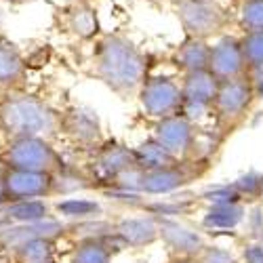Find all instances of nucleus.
Here are the masks:
<instances>
[{
    "label": "nucleus",
    "instance_id": "nucleus-1",
    "mask_svg": "<svg viewBox=\"0 0 263 263\" xmlns=\"http://www.w3.org/2000/svg\"><path fill=\"white\" fill-rule=\"evenodd\" d=\"M91 72L112 93L128 97L139 93L147 78V57L122 34H99L91 55Z\"/></svg>",
    "mask_w": 263,
    "mask_h": 263
},
{
    "label": "nucleus",
    "instance_id": "nucleus-2",
    "mask_svg": "<svg viewBox=\"0 0 263 263\" xmlns=\"http://www.w3.org/2000/svg\"><path fill=\"white\" fill-rule=\"evenodd\" d=\"M0 130L9 137L51 139L61 130V114L36 95L7 91L0 97Z\"/></svg>",
    "mask_w": 263,
    "mask_h": 263
},
{
    "label": "nucleus",
    "instance_id": "nucleus-3",
    "mask_svg": "<svg viewBox=\"0 0 263 263\" xmlns=\"http://www.w3.org/2000/svg\"><path fill=\"white\" fill-rule=\"evenodd\" d=\"M173 11L183 34L194 38H219L230 24L221 0H173Z\"/></svg>",
    "mask_w": 263,
    "mask_h": 263
},
{
    "label": "nucleus",
    "instance_id": "nucleus-4",
    "mask_svg": "<svg viewBox=\"0 0 263 263\" xmlns=\"http://www.w3.org/2000/svg\"><path fill=\"white\" fill-rule=\"evenodd\" d=\"M3 162L9 168L34 171V173H51L61 175L65 171V162L59 152L45 137H17L9 139Z\"/></svg>",
    "mask_w": 263,
    "mask_h": 263
},
{
    "label": "nucleus",
    "instance_id": "nucleus-5",
    "mask_svg": "<svg viewBox=\"0 0 263 263\" xmlns=\"http://www.w3.org/2000/svg\"><path fill=\"white\" fill-rule=\"evenodd\" d=\"M59 175L51 173H34V171H21V168H9L0 173V183H3L7 202L17 200H32V198H45V196L55 194Z\"/></svg>",
    "mask_w": 263,
    "mask_h": 263
},
{
    "label": "nucleus",
    "instance_id": "nucleus-6",
    "mask_svg": "<svg viewBox=\"0 0 263 263\" xmlns=\"http://www.w3.org/2000/svg\"><path fill=\"white\" fill-rule=\"evenodd\" d=\"M137 95L143 112L152 118H164L181 112V84L168 76H147Z\"/></svg>",
    "mask_w": 263,
    "mask_h": 263
},
{
    "label": "nucleus",
    "instance_id": "nucleus-7",
    "mask_svg": "<svg viewBox=\"0 0 263 263\" xmlns=\"http://www.w3.org/2000/svg\"><path fill=\"white\" fill-rule=\"evenodd\" d=\"M219 89V80L213 72H190L183 74L181 80V114H185L192 122L202 120L206 114H211L215 97Z\"/></svg>",
    "mask_w": 263,
    "mask_h": 263
},
{
    "label": "nucleus",
    "instance_id": "nucleus-8",
    "mask_svg": "<svg viewBox=\"0 0 263 263\" xmlns=\"http://www.w3.org/2000/svg\"><path fill=\"white\" fill-rule=\"evenodd\" d=\"M253 99H255L253 84H251L247 74L236 76V78H228V80H219L213 112L217 114L219 122L230 124V122L240 120L247 114V109L251 107Z\"/></svg>",
    "mask_w": 263,
    "mask_h": 263
},
{
    "label": "nucleus",
    "instance_id": "nucleus-9",
    "mask_svg": "<svg viewBox=\"0 0 263 263\" xmlns=\"http://www.w3.org/2000/svg\"><path fill=\"white\" fill-rule=\"evenodd\" d=\"M55 24L59 32L78 40H95L101 32L93 3H63L55 11Z\"/></svg>",
    "mask_w": 263,
    "mask_h": 263
},
{
    "label": "nucleus",
    "instance_id": "nucleus-10",
    "mask_svg": "<svg viewBox=\"0 0 263 263\" xmlns=\"http://www.w3.org/2000/svg\"><path fill=\"white\" fill-rule=\"evenodd\" d=\"M209 72H213L217 80H228L247 74V61L238 36L221 34L215 40V45H211Z\"/></svg>",
    "mask_w": 263,
    "mask_h": 263
},
{
    "label": "nucleus",
    "instance_id": "nucleus-11",
    "mask_svg": "<svg viewBox=\"0 0 263 263\" xmlns=\"http://www.w3.org/2000/svg\"><path fill=\"white\" fill-rule=\"evenodd\" d=\"M154 139L179 158L194 147V124L181 112L158 118L154 126Z\"/></svg>",
    "mask_w": 263,
    "mask_h": 263
},
{
    "label": "nucleus",
    "instance_id": "nucleus-12",
    "mask_svg": "<svg viewBox=\"0 0 263 263\" xmlns=\"http://www.w3.org/2000/svg\"><path fill=\"white\" fill-rule=\"evenodd\" d=\"M61 130L76 143L95 145L101 141V124L91 107L74 105L61 114Z\"/></svg>",
    "mask_w": 263,
    "mask_h": 263
},
{
    "label": "nucleus",
    "instance_id": "nucleus-13",
    "mask_svg": "<svg viewBox=\"0 0 263 263\" xmlns=\"http://www.w3.org/2000/svg\"><path fill=\"white\" fill-rule=\"evenodd\" d=\"M28 78V63L24 53L11 38L0 32V91H19Z\"/></svg>",
    "mask_w": 263,
    "mask_h": 263
},
{
    "label": "nucleus",
    "instance_id": "nucleus-14",
    "mask_svg": "<svg viewBox=\"0 0 263 263\" xmlns=\"http://www.w3.org/2000/svg\"><path fill=\"white\" fill-rule=\"evenodd\" d=\"M95 173L99 175L101 179H107V181H118L120 175H124L126 171L135 168L137 162H135V152L126 149L124 145L120 143H107L103 145L97 156H95Z\"/></svg>",
    "mask_w": 263,
    "mask_h": 263
},
{
    "label": "nucleus",
    "instance_id": "nucleus-15",
    "mask_svg": "<svg viewBox=\"0 0 263 263\" xmlns=\"http://www.w3.org/2000/svg\"><path fill=\"white\" fill-rule=\"evenodd\" d=\"M209 61H211V42L204 38L185 36L183 42L173 53V63L183 74L209 70Z\"/></svg>",
    "mask_w": 263,
    "mask_h": 263
},
{
    "label": "nucleus",
    "instance_id": "nucleus-16",
    "mask_svg": "<svg viewBox=\"0 0 263 263\" xmlns=\"http://www.w3.org/2000/svg\"><path fill=\"white\" fill-rule=\"evenodd\" d=\"M158 232L164 242L181 255H196L204 249V240L200 234L187 230L185 226L171 221V219H158Z\"/></svg>",
    "mask_w": 263,
    "mask_h": 263
},
{
    "label": "nucleus",
    "instance_id": "nucleus-17",
    "mask_svg": "<svg viewBox=\"0 0 263 263\" xmlns=\"http://www.w3.org/2000/svg\"><path fill=\"white\" fill-rule=\"evenodd\" d=\"M116 236L122 245L128 247H145L152 245L160 236L158 232V219L154 217H130L122 219L116 228Z\"/></svg>",
    "mask_w": 263,
    "mask_h": 263
},
{
    "label": "nucleus",
    "instance_id": "nucleus-18",
    "mask_svg": "<svg viewBox=\"0 0 263 263\" xmlns=\"http://www.w3.org/2000/svg\"><path fill=\"white\" fill-rule=\"evenodd\" d=\"M187 173L179 164H171L162 168L143 171L141 175V192L145 194H168L187 183Z\"/></svg>",
    "mask_w": 263,
    "mask_h": 263
},
{
    "label": "nucleus",
    "instance_id": "nucleus-19",
    "mask_svg": "<svg viewBox=\"0 0 263 263\" xmlns=\"http://www.w3.org/2000/svg\"><path fill=\"white\" fill-rule=\"evenodd\" d=\"M13 257L17 263H45L53 259V236H32L24 242H17Z\"/></svg>",
    "mask_w": 263,
    "mask_h": 263
},
{
    "label": "nucleus",
    "instance_id": "nucleus-20",
    "mask_svg": "<svg viewBox=\"0 0 263 263\" xmlns=\"http://www.w3.org/2000/svg\"><path fill=\"white\" fill-rule=\"evenodd\" d=\"M245 219V206L240 202H223V204H213L204 219L202 226L209 230H234L240 226Z\"/></svg>",
    "mask_w": 263,
    "mask_h": 263
},
{
    "label": "nucleus",
    "instance_id": "nucleus-21",
    "mask_svg": "<svg viewBox=\"0 0 263 263\" xmlns=\"http://www.w3.org/2000/svg\"><path fill=\"white\" fill-rule=\"evenodd\" d=\"M135 162L141 171H152V168H162V166L177 164V156L171 154L160 141L149 139V141L141 143L135 149Z\"/></svg>",
    "mask_w": 263,
    "mask_h": 263
},
{
    "label": "nucleus",
    "instance_id": "nucleus-22",
    "mask_svg": "<svg viewBox=\"0 0 263 263\" xmlns=\"http://www.w3.org/2000/svg\"><path fill=\"white\" fill-rule=\"evenodd\" d=\"M112 249L103 238H89L76 247L70 263H109Z\"/></svg>",
    "mask_w": 263,
    "mask_h": 263
},
{
    "label": "nucleus",
    "instance_id": "nucleus-23",
    "mask_svg": "<svg viewBox=\"0 0 263 263\" xmlns=\"http://www.w3.org/2000/svg\"><path fill=\"white\" fill-rule=\"evenodd\" d=\"M49 206L45 202H40L38 198L32 200H17L11 202L7 209V219L9 221H19V223H38L42 219H47Z\"/></svg>",
    "mask_w": 263,
    "mask_h": 263
},
{
    "label": "nucleus",
    "instance_id": "nucleus-24",
    "mask_svg": "<svg viewBox=\"0 0 263 263\" xmlns=\"http://www.w3.org/2000/svg\"><path fill=\"white\" fill-rule=\"evenodd\" d=\"M242 45V55L247 61V72L249 70H261L263 68V30L245 32L240 38Z\"/></svg>",
    "mask_w": 263,
    "mask_h": 263
},
{
    "label": "nucleus",
    "instance_id": "nucleus-25",
    "mask_svg": "<svg viewBox=\"0 0 263 263\" xmlns=\"http://www.w3.org/2000/svg\"><path fill=\"white\" fill-rule=\"evenodd\" d=\"M238 26L245 32L263 30V0H240Z\"/></svg>",
    "mask_w": 263,
    "mask_h": 263
},
{
    "label": "nucleus",
    "instance_id": "nucleus-26",
    "mask_svg": "<svg viewBox=\"0 0 263 263\" xmlns=\"http://www.w3.org/2000/svg\"><path fill=\"white\" fill-rule=\"evenodd\" d=\"M234 187L240 194V198L257 200L263 194V175L257 171H249L247 175H240V177L234 181Z\"/></svg>",
    "mask_w": 263,
    "mask_h": 263
},
{
    "label": "nucleus",
    "instance_id": "nucleus-27",
    "mask_svg": "<svg viewBox=\"0 0 263 263\" xmlns=\"http://www.w3.org/2000/svg\"><path fill=\"white\" fill-rule=\"evenodd\" d=\"M57 209H59V213L68 215V217H84V215L99 213V204L89 202V200H65Z\"/></svg>",
    "mask_w": 263,
    "mask_h": 263
},
{
    "label": "nucleus",
    "instance_id": "nucleus-28",
    "mask_svg": "<svg viewBox=\"0 0 263 263\" xmlns=\"http://www.w3.org/2000/svg\"><path fill=\"white\" fill-rule=\"evenodd\" d=\"M202 198H206L213 204H223V202H240V194L236 192L234 185H215L202 194Z\"/></svg>",
    "mask_w": 263,
    "mask_h": 263
},
{
    "label": "nucleus",
    "instance_id": "nucleus-29",
    "mask_svg": "<svg viewBox=\"0 0 263 263\" xmlns=\"http://www.w3.org/2000/svg\"><path fill=\"white\" fill-rule=\"evenodd\" d=\"M200 263H238L236 257L219 247H204L200 251Z\"/></svg>",
    "mask_w": 263,
    "mask_h": 263
},
{
    "label": "nucleus",
    "instance_id": "nucleus-30",
    "mask_svg": "<svg viewBox=\"0 0 263 263\" xmlns=\"http://www.w3.org/2000/svg\"><path fill=\"white\" fill-rule=\"evenodd\" d=\"M242 257L247 263H263V247L261 245H249V247H245Z\"/></svg>",
    "mask_w": 263,
    "mask_h": 263
},
{
    "label": "nucleus",
    "instance_id": "nucleus-31",
    "mask_svg": "<svg viewBox=\"0 0 263 263\" xmlns=\"http://www.w3.org/2000/svg\"><path fill=\"white\" fill-rule=\"evenodd\" d=\"M130 3H143L147 7H154V9H162L164 0H130Z\"/></svg>",
    "mask_w": 263,
    "mask_h": 263
},
{
    "label": "nucleus",
    "instance_id": "nucleus-32",
    "mask_svg": "<svg viewBox=\"0 0 263 263\" xmlns=\"http://www.w3.org/2000/svg\"><path fill=\"white\" fill-rule=\"evenodd\" d=\"M61 3H95V0H61Z\"/></svg>",
    "mask_w": 263,
    "mask_h": 263
},
{
    "label": "nucleus",
    "instance_id": "nucleus-33",
    "mask_svg": "<svg viewBox=\"0 0 263 263\" xmlns=\"http://www.w3.org/2000/svg\"><path fill=\"white\" fill-rule=\"evenodd\" d=\"M179 263H200V261H192V259H185V261H179Z\"/></svg>",
    "mask_w": 263,
    "mask_h": 263
},
{
    "label": "nucleus",
    "instance_id": "nucleus-34",
    "mask_svg": "<svg viewBox=\"0 0 263 263\" xmlns=\"http://www.w3.org/2000/svg\"><path fill=\"white\" fill-rule=\"evenodd\" d=\"M45 263H55V261H53V259H51V261H45Z\"/></svg>",
    "mask_w": 263,
    "mask_h": 263
},
{
    "label": "nucleus",
    "instance_id": "nucleus-35",
    "mask_svg": "<svg viewBox=\"0 0 263 263\" xmlns=\"http://www.w3.org/2000/svg\"><path fill=\"white\" fill-rule=\"evenodd\" d=\"M0 97H3V91H0Z\"/></svg>",
    "mask_w": 263,
    "mask_h": 263
},
{
    "label": "nucleus",
    "instance_id": "nucleus-36",
    "mask_svg": "<svg viewBox=\"0 0 263 263\" xmlns=\"http://www.w3.org/2000/svg\"><path fill=\"white\" fill-rule=\"evenodd\" d=\"M238 3H240V0H238Z\"/></svg>",
    "mask_w": 263,
    "mask_h": 263
},
{
    "label": "nucleus",
    "instance_id": "nucleus-37",
    "mask_svg": "<svg viewBox=\"0 0 263 263\" xmlns=\"http://www.w3.org/2000/svg\"><path fill=\"white\" fill-rule=\"evenodd\" d=\"M221 3H223V0H221Z\"/></svg>",
    "mask_w": 263,
    "mask_h": 263
},
{
    "label": "nucleus",
    "instance_id": "nucleus-38",
    "mask_svg": "<svg viewBox=\"0 0 263 263\" xmlns=\"http://www.w3.org/2000/svg\"><path fill=\"white\" fill-rule=\"evenodd\" d=\"M261 236H263V234H261Z\"/></svg>",
    "mask_w": 263,
    "mask_h": 263
}]
</instances>
